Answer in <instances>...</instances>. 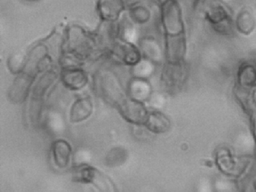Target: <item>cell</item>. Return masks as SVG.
Instances as JSON below:
<instances>
[{"instance_id": "cell-4", "label": "cell", "mask_w": 256, "mask_h": 192, "mask_svg": "<svg viewBox=\"0 0 256 192\" xmlns=\"http://www.w3.org/2000/svg\"><path fill=\"white\" fill-rule=\"evenodd\" d=\"M186 78L185 70L181 68H168L162 75V85L166 92L174 94L182 88Z\"/></svg>"}, {"instance_id": "cell-10", "label": "cell", "mask_w": 256, "mask_h": 192, "mask_svg": "<svg viewBox=\"0 0 256 192\" xmlns=\"http://www.w3.org/2000/svg\"><path fill=\"white\" fill-rule=\"evenodd\" d=\"M139 50L143 58L154 64L161 61L162 57V50L158 42L154 38H146L140 42Z\"/></svg>"}, {"instance_id": "cell-1", "label": "cell", "mask_w": 256, "mask_h": 192, "mask_svg": "<svg viewBox=\"0 0 256 192\" xmlns=\"http://www.w3.org/2000/svg\"><path fill=\"white\" fill-rule=\"evenodd\" d=\"M72 180L77 183L91 184L101 192H113L114 185L111 179L96 167L82 164L73 167Z\"/></svg>"}, {"instance_id": "cell-7", "label": "cell", "mask_w": 256, "mask_h": 192, "mask_svg": "<svg viewBox=\"0 0 256 192\" xmlns=\"http://www.w3.org/2000/svg\"><path fill=\"white\" fill-rule=\"evenodd\" d=\"M127 92L128 98L142 103L148 102L153 92L147 79L134 77L128 82Z\"/></svg>"}, {"instance_id": "cell-12", "label": "cell", "mask_w": 256, "mask_h": 192, "mask_svg": "<svg viewBox=\"0 0 256 192\" xmlns=\"http://www.w3.org/2000/svg\"><path fill=\"white\" fill-rule=\"evenodd\" d=\"M64 83L72 90H78L82 88L86 82L84 76L82 74H68L64 77Z\"/></svg>"}, {"instance_id": "cell-6", "label": "cell", "mask_w": 256, "mask_h": 192, "mask_svg": "<svg viewBox=\"0 0 256 192\" xmlns=\"http://www.w3.org/2000/svg\"><path fill=\"white\" fill-rule=\"evenodd\" d=\"M51 152L54 162L57 168L64 169L68 166L72 150L67 140L62 138L54 140L51 144Z\"/></svg>"}, {"instance_id": "cell-11", "label": "cell", "mask_w": 256, "mask_h": 192, "mask_svg": "<svg viewBox=\"0 0 256 192\" xmlns=\"http://www.w3.org/2000/svg\"><path fill=\"white\" fill-rule=\"evenodd\" d=\"M155 64L142 57L132 66L131 73L132 77L147 79L150 77L154 71Z\"/></svg>"}, {"instance_id": "cell-5", "label": "cell", "mask_w": 256, "mask_h": 192, "mask_svg": "<svg viewBox=\"0 0 256 192\" xmlns=\"http://www.w3.org/2000/svg\"><path fill=\"white\" fill-rule=\"evenodd\" d=\"M164 9L162 14V23L166 35L184 33V24L179 10L171 6Z\"/></svg>"}, {"instance_id": "cell-2", "label": "cell", "mask_w": 256, "mask_h": 192, "mask_svg": "<svg viewBox=\"0 0 256 192\" xmlns=\"http://www.w3.org/2000/svg\"><path fill=\"white\" fill-rule=\"evenodd\" d=\"M116 109L126 121L136 126H144L149 112L144 103L133 100L128 96Z\"/></svg>"}, {"instance_id": "cell-9", "label": "cell", "mask_w": 256, "mask_h": 192, "mask_svg": "<svg viewBox=\"0 0 256 192\" xmlns=\"http://www.w3.org/2000/svg\"><path fill=\"white\" fill-rule=\"evenodd\" d=\"M169 118L158 110L149 112L144 126L150 132L154 134H162L170 128Z\"/></svg>"}, {"instance_id": "cell-3", "label": "cell", "mask_w": 256, "mask_h": 192, "mask_svg": "<svg viewBox=\"0 0 256 192\" xmlns=\"http://www.w3.org/2000/svg\"><path fill=\"white\" fill-rule=\"evenodd\" d=\"M186 50V41L184 33L166 35L165 55L170 64L181 63Z\"/></svg>"}, {"instance_id": "cell-13", "label": "cell", "mask_w": 256, "mask_h": 192, "mask_svg": "<svg viewBox=\"0 0 256 192\" xmlns=\"http://www.w3.org/2000/svg\"><path fill=\"white\" fill-rule=\"evenodd\" d=\"M121 152L118 148L112 149L106 156L105 162L106 164L108 166H114L120 164L121 162Z\"/></svg>"}, {"instance_id": "cell-8", "label": "cell", "mask_w": 256, "mask_h": 192, "mask_svg": "<svg viewBox=\"0 0 256 192\" xmlns=\"http://www.w3.org/2000/svg\"><path fill=\"white\" fill-rule=\"evenodd\" d=\"M93 109V103L89 98L77 100L70 108V122L73 124H77L86 120L92 115Z\"/></svg>"}]
</instances>
